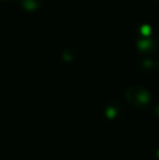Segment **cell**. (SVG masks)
<instances>
[{
    "instance_id": "1",
    "label": "cell",
    "mask_w": 159,
    "mask_h": 160,
    "mask_svg": "<svg viewBox=\"0 0 159 160\" xmlns=\"http://www.w3.org/2000/svg\"><path fill=\"white\" fill-rule=\"evenodd\" d=\"M40 1H42V0H20L22 7L30 11L36 10L40 6Z\"/></svg>"
}]
</instances>
